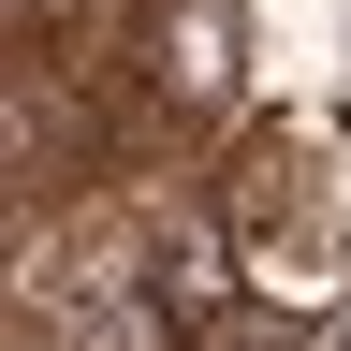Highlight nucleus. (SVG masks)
I'll use <instances>...</instances> for the list:
<instances>
[{
    "label": "nucleus",
    "mask_w": 351,
    "mask_h": 351,
    "mask_svg": "<svg viewBox=\"0 0 351 351\" xmlns=\"http://www.w3.org/2000/svg\"><path fill=\"white\" fill-rule=\"evenodd\" d=\"M132 88H147L161 117H234V88H249V15H234V0H147Z\"/></svg>",
    "instance_id": "f03ea898"
},
{
    "label": "nucleus",
    "mask_w": 351,
    "mask_h": 351,
    "mask_svg": "<svg viewBox=\"0 0 351 351\" xmlns=\"http://www.w3.org/2000/svg\"><path fill=\"white\" fill-rule=\"evenodd\" d=\"M44 351H191V307H176L161 278H73L59 293V322H44Z\"/></svg>",
    "instance_id": "7ed1b4c3"
},
{
    "label": "nucleus",
    "mask_w": 351,
    "mask_h": 351,
    "mask_svg": "<svg viewBox=\"0 0 351 351\" xmlns=\"http://www.w3.org/2000/svg\"><path fill=\"white\" fill-rule=\"evenodd\" d=\"M219 234H234V263H263V278H293V263H322L337 234V161L307 117H249L234 161H219Z\"/></svg>",
    "instance_id": "f257e3e1"
},
{
    "label": "nucleus",
    "mask_w": 351,
    "mask_h": 351,
    "mask_svg": "<svg viewBox=\"0 0 351 351\" xmlns=\"http://www.w3.org/2000/svg\"><path fill=\"white\" fill-rule=\"evenodd\" d=\"M15 15H29V29H44V0H15Z\"/></svg>",
    "instance_id": "20e7f679"
}]
</instances>
